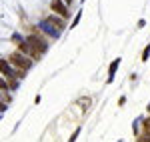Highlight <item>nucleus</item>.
<instances>
[{"mask_svg": "<svg viewBox=\"0 0 150 142\" xmlns=\"http://www.w3.org/2000/svg\"><path fill=\"white\" fill-rule=\"evenodd\" d=\"M28 42H30V48H32V52H30V56L34 60H38L44 52H46V48H48V44L40 38V36H36V34H32V36H28L26 38Z\"/></svg>", "mask_w": 150, "mask_h": 142, "instance_id": "1", "label": "nucleus"}, {"mask_svg": "<svg viewBox=\"0 0 150 142\" xmlns=\"http://www.w3.org/2000/svg\"><path fill=\"white\" fill-rule=\"evenodd\" d=\"M10 64H14L16 68H22V70H30V66H32L30 58H26V54H22V52H14L10 56Z\"/></svg>", "mask_w": 150, "mask_h": 142, "instance_id": "2", "label": "nucleus"}, {"mask_svg": "<svg viewBox=\"0 0 150 142\" xmlns=\"http://www.w3.org/2000/svg\"><path fill=\"white\" fill-rule=\"evenodd\" d=\"M50 8H52V14H58V16H62V18L68 16V4H66L64 0H52V2H50Z\"/></svg>", "mask_w": 150, "mask_h": 142, "instance_id": "3", "label": "nucleus"}, {"mask_svg": "<svg viewBox=\"0 0 150 142\" xmlns=\"http://www.w3.org/2000/svg\"><path fill=\"white\" fill-rule=\"evenodd\" d=\"M0 70H2V76H4L6 80H14V78H16V70L10 68V60L2 58V62H0Z\"/></svg>", "mask_w": 150, "mask_h": 142, "instance_id": "4", "label": "nucleus"}, {"mask_svg": "<svg viewBox=\"0 0 150 142\" xmlns=\"http://www.w3.org/2000/svg\"><path fill=\"white\" fill-rule=\"evenodd\" d=\"M40 28H42L46 34H50L52 38H58V36H60V32H62V30H58L54 24H50L48 20H42V22H40Z\"/></svg>", "mask_w": 150, "mask_h": 142, "instance_id": "5", "label": "nucleus"}, {"mask_svg": "<svg viewBox=\"0 0 150 142\" xmlns=\"http://www.w3.org/2000/svg\"><path fill=\"white\" fill-rule=\"evenodd\" d=\"M46 20H48L50 24H54L58 30H64V28H66V24H64V18H62V16H58V14H56V16H48Z\"/></svg>", "mask_w": 150, "mask_h": 142, "instance_id": "6", "label": "nucleus"}, {"mask_svg": "<svg viewBox=\"0 0 150 142\" xmlns=\"http://www.w3.org/2000/svg\"><path fill=\"white\" fill-rule=\"evenodd\" d=\"M118 64H120V58H116V60H112V62H110V68H108V82H112L116 70H118Z\"/></svg>", "mask_w": 150, "mask_h": 142, "instance_id": "7", "label": "nucleus"}, {"mask_svg": "<svg viewBox=\"0 0 150 142\" xmlns=\"http://www.w3.org/2000/svg\"><path fill=\"white\" fill-rule=\"evenodd\" d=\"M80 106L84 108V110H86V108L90 106V98H82V100H80Z\"/></svg>", "mask_w": 150, "mask_h": 142, "instance_id": "8", "label": "nucleus"}, {"mask_svg": "<svg viewBox=\"0 0 150 142\" xmlns=\"http://www.w3.org/2000/svg\"><path fill=\"white\" fill-rule=\"evenodd\" d=\"M138 142H150V132H146V134H142L138 138Z\"/></svg>", "mask_w": 150, "mask_h": 142, "instance_id": "9", "label": "nucleus"}, {"mask_svg": "<svg viewBox=\"0 0 150 142\" xmlns=\"http://www.w3.org/2000/svg\"><path fill=\"white\" fill-rule=\"evenodd\" d=\"M78 136H80V128H76V130H74V134L70 136V140H68V142H74L76 138H78Z\"/></svg>", "mask_w": 150, "mask_h": 142, "instance_id": "10", "label": "nucleus"}, {"mask_svg": "<svg viewBox=\"0 0 150 142\" xmlns=\"http://www.w3.org/2000/svg\"><path fill=\"white\" fill-rule=\"evenodd\" d=\"M148 56H150V44L146 48H144V54H142V60H148Z\"/></svg>", "mask_w": 150, "mask_h": 142, "instance_id": "11", "label": "nucleus"}, {"mask_svg": "<svg viewBox=\"0 0 150 142\" xmlns=\"http://www.w3.org/2000/svg\"><path fill=\"white\" fill-rule=\"evenodd\" d=\"M80 16H82V12H78V14H76V16H74V22L70 24V26H72V28H74V26H76V24H78V20H80Z\"/></svg>", "mask_w": 150, "mask_h": 142, "instance_id": "12", "label": "nucleus"}, {"mask_svg": "<svg viewBox=\"0 0 150 142\" xmlns=\"http://www.w3.org/2000/svg\"><path fill=\"white\" fill-rule=\"evenodd\" d=\"M144 128H146V132H150V120H144Z\"/></svg>", "mask_w": 150, "mask_h": 142, "instance_id": "13", "label": "nucleus"}, {"mask_svg": "<svg viewBox=\"0 0 150 142\" xmlns=\"http://www.w3.org/2000/svg\"><path fill=\"white\" fill-rule=\"evenodd\" d=\"M64 2H66V4H68V6H70V4H72V0H64Z\"/></svg>", "mask_w": 150, "mask_h": 142, "instance_id": "14", "label": "nucleus"}, {"mask_svg": "<svg viewBox=\"0 0 150 142\" xmlns=\"http://www.w3.org/2000/svg\"><path fill=\"white\" fill-rule=\"evenodd\" d=\"M118 142H120V140H118Z\"/></svg>", "mask_w": 150, "mask_h": 142, "instance_id": "15", "label": "nucleus"}]
</instances>
